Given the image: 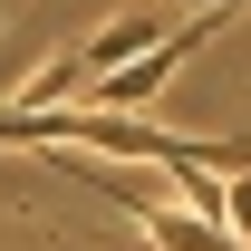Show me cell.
Returning <instances> with one entry per match:
<instances>
[{"instance_id":"7a4b0ae2","label":"cell","mask_w":251,"mask_h":251,"mask_svg":"<svg viewBox=\"0 0 251 251\" xmlns=\"http://www.w3.org/2000/svg\"><path fill=\"white\" fill-rule=\"evenodd\" d=\"M222 232L251 251V164H242V174H222Z\"/></svg>"},{"instance_id":"3957f363","label":"cell","mask_w":251,"mask_h":251,"mask_svg":"<svg viewBox=\"0 0 251 251\" xmlns=\"http://www.w3.org/2000/svg\"><path fill=\"white\" fill-rule=\"evenodd\" d=\"M0 29H10V10H0Z\"/></svg>"},{"instance_id":"6da1fadb","label":"cell","mask_w":251,"mask_h":251,"mask_svg":"<svg viewBox=\"0 0 251 251\" xmlns=\"http://www.w3.org/2000/svg\"><path fill=\"white\" fill-rule=\"evenodd\" d=\"M164 29H174V10H164V0H135L126 20H106L97 39H77L68 58H77V77H106V68H126V58H145V49H155Z\"/></svg>"}]
</instances>
